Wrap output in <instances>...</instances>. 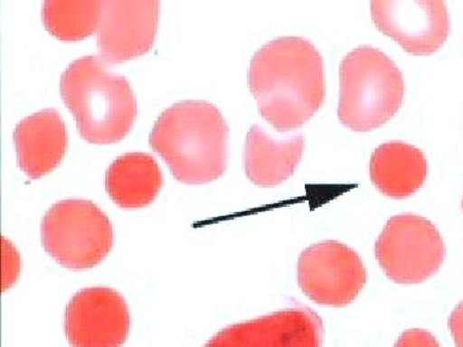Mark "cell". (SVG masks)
Returning <instances> with one entry per match:
<instances>
[{
  "label": "cell",
  "instance_id": "cell-1",
  "mask_svg": "<svg viewBox=\"0 0 463 347\" xmlns=\"http://www.w3.org/2000/svg\"><path fill=\"white\" fill-rule=\"evenodd\" d=\"M249 85L260 115L274 129H298L325 102L321 53L303 38L274 39L252 57Z\"/></svg>",
  "mask_w": 463,
  "mask_h": 347
},
{
  "label": "cell",
  "instance_id": "cell-2",
  "mask_svg": "<svg viewBox=\"0 0 463 347\" xmlns=\"http://www.w3.org/2000/svg\"><path fill=\"white\" fill-rule=\"evenodd\" d=\"M230 129L218 108L203 100H183L158 116L149 145L184 184L221 178L228 166Z\"/></svg>",
  "mask_w": 463,
  "mask_h": 347
},
{
  "label": "cell",
  "instance_id": "cell-3",
  "mask_svg": "<svg viewBox=\"0 0 463 347\" xmlns=\"http://www.w3.org/2000/svg\"><path fill=\"white\" fill-rule=\"evenodd\" d=\"M60 91L79 134L91 145L123 141L136 123L138 105L129 81L108 71L99 57L74 61L61 76Z\"/></svg>",
  "mask_w": 463,
  "mask_h": 347
},
{
  "label": "cell",
  "instance_id": "cell-4",
  "mask_svg": "<svg viewBox=\"0 0 463 347\" xmlns=\"http://www.w3.org/2000/svg\"><path fill=\"white\" fill-rule=\"evenodd\" d=\"M341 124L354 132H371L388 123L404 98L401 70L383 52L359 47L340 66Z\"/></svg>",
  "mask_w": 463,
  "mask_h": 347
},
{
  "label": "cell",
  "instance_id": "cell-5",
  "mask_svg": "<svg viewBox=\"0 0 463 347\" xmlns=\"http://www.w3.org/2000/svg\"><path fill=\"white\" fill-rule=\"evenodd\" d=\"M42 242L47 254L67 269H91L111 251L114 230L91 201H60L43 218Z\"/></svg>",
  "mask_w": 463,
  "mask_h": 347
},
{
  "label": "cell",
  "instance_id": "cell-6",
  "mask_svg": "<svg viewBox=\"0 0 463 347\" xmlns=\"http://www.w3.org/2000/svg\"><path fill=\"white\" fill-rule=\"evenodd\" d=\"M374 255L392 282L419 285L440 269L446 245L430 220L402 214L389 219L374 246Z\"/></svg>",
  "mask_w": 463,
  "mask_h": 347
},
{
  "label": "cell",
  "instance_id": "cell-7",
  "mask_svg": "<svg viewBox=\"0 0 463 347\" xmlns=\"http://www.w3.org/2000/svg\"><path fill=\"white\" fill-rule=\"evenodd\" d=\"M298 282L316 304L346 306L361 294L367 273L355 251L337 240H325L304 249L298 258Z\"/></svg>",
  "mask_w": 463,
  "mask_h": 347
},
{
  "label": "cell",
  "instance_id": "cell-8",
  "mask_svg": "<svg viewBox=\"0 0 463 347\" xmlns=\"http://www.w3.org/2000/svg\"><path fill=\"white\" fill-rule=\"evenodd\" d=\"M371 14L383 35L414 56L435 53L450 32L447 5L440 0H374Z\"/></svg>",
  "mask_w": 463,
  "mask_h": 347
},
{
  "label": "cell",
  "instance_id": "cell-9",
  "mask_svg": "<svg viewBox=\"0 0 463 347\" xmlns=\"http://www.w3.org/2000/svg\"><path fill=\"white\" fill-rule=\"evenodd\" d=\"M129 330L127 301L115 289H81L66 307L65 332L71 347H121Z\"/></svg>",
  "mask_w": 463,
  "mask_h": 347
},
{
  "label": "cell",
  "instance_id": "cell-10",
  "mask_svg": "<svg viewBox=\"0 0 463 347\" xmlns=\"http://www.w3.org/2000/svg\"><path fill=\"white\" fill-rule=\"evenodd\" d=\"M160 20L157 0H108L97 35L99 57L118 65L152 50Z\"/></svg>",
  "mask_w": 463,
  "mask_h": 347
},
{
  "label": "cell",
  "instance_id": "cell-11",
  "mask_svg": "<svg viewBox=\"0 0 463 347\" xmlns=\"http://www.w3.org/2000/svg\"><path fill=\"white\" fill-rule=\"evenodd\" d=\"M323 323L315 310L294 305L230 325L203 347H321Z\"/></svg>",
  "mask_w": 463,
  "mask_h": 347
},
{
  "label": "cell",
  "instance_id": "cell-12",
  "mask_svg": "<svg viewBox=\"0 0 463 347\" xmlns=\"http://www.w3.org/2000/svg\"><path fill=\"white\" fill-rule=\"evenodd\" d=\"M18 166L29 178L53 172L65 157L69 136L56 109H44L24 118L14 133Z\"/></svg>",
  "mask_w": 463,
  "mask_h": 347
},
{
  "label": "cell",
  "instance_id": "cell-13",
  "mask_svg": "<svg viewBox=\"0 0 463 347\" xmlns=\"http://www.w3.org/2000/svg\"><path fill=\"white\" fill-rule=\"evenodd\" d=\"M304 147L306 139L301 134L277 141L259 125H252L243 149L246 176L258 187H276L291 178L303 157Z\"/></svg>",
  "mask_w": 463,
  "mask_h": 347
},
{
  "label": "cell",
  "instance_id": "cell-14",
  "mask_svg": "<svg viewBox=\"0 0 463 347\" xmlns=\"http://www.w3.org/2000/svg\"><path fill=\"white\" fill-rule=\"evenodd\" d=\"M371 181L390 199L412 196L428 178V161L421 149L403 142H388L374 149Z\"/></svg>",
  "mask_w": 463,
  "mask_h": 347
},
{
  "label": "cell",
  "instance_id": "cell-15",
  "mask_svg": "<svg viewBox=\"0 0 463 347\" xmlns=\"http://www.w3.org/2000/svg\"><path fill=\"white\" fill-rule=\"evenodd\" d=\"M163 187V174L151 155H123L106 173V191L121 209H142L151 205Z\"/></svg>",
  "mask_w": 463,
  "mask_h": 347
},
{
  "label": "cell",
  "instance_id": "cell-16",
  "mask_svg": "<svg viewBox=\"0 0 463 347\" xmlns=\"http://www.w3.org/2000/svg\"><path fill=\"white\" fill-rule=\"evenodd\" d=\"M103 12L102 0H47L43 5V23L54 38L79 42L99 32Z\"/></svg>",
  "mask_w": 463,
  "mask_h": 347
},
{
  "label": "cell",
  "instance_id": "cell-17",
  "mask_svg": "<svg viewBox=\"0 0 463 347\" xmlns=\"http://www.w3.org/2000/svg\"><path fill=\"white\" fill-rule=\"evenodd\" d=\"M394 347H440V345L430 332L413 328V330L403 332Z\"/></svg>",
  "mask_w": 463,
  "mask_h": 347
},
{
  "label": "cell",
  "instance_id": "cell-18",
  "mask_svg": "<svg viewBox=\"0 0 463 347\" xmlns=\"http://www.w3.org/2000/svg\"><path fill=\"white\" fill-rule=\"evenodd\" d=\"M448 327L452 332L456 347H463V300L456 306L452 314H450Z\"/></svg>",
  "mask_w": 463,
  "mask_h": 347
},
{
  "label": "cell",
  "instance_id": "cell-19",
  "mask_svg": "<svg viewBox=\"0 0 463 347\" xmlns=\"http://www.w3.org/2000/svg\"><path fill=\"white\" fill-rule=\"evenodd\" d=\"M462 210H463V201H462Z\"/></svg>",
  "mask_w": 463,
  "mask_h": 347
}]
</instances>
